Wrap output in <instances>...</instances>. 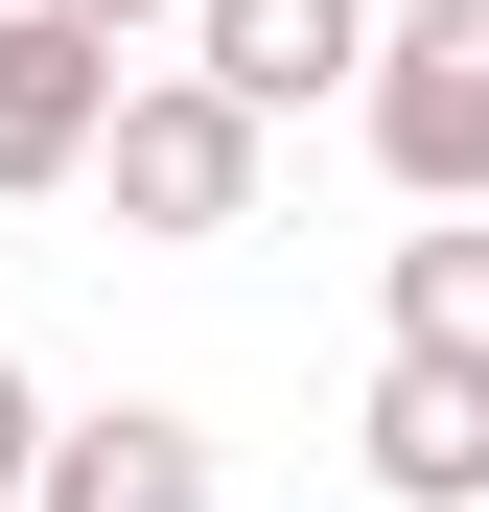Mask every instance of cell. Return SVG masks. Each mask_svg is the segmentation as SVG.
Wrapping results in <instances>:
<instances>
[{
	"label": "cell",
	"mask_w": 489,
	"mask_h": 512,
	"mask_svg": "<svg viewBox=\"0 0 489 512\" xmlns=\"http://www.w3.org/2000/svg\"><path fill=\"white\" fill-rule=\"evenodd\" d=\"M70 24H117V47H140V24H187V0H70Z\"/></svg>",
	"instance_id": "obj_9"
},
{
	"label": "cell",
	"mask_w": 489,
	"mask_h": 512,
	"mask_svg": "<svg viewBox=\"0 0 489 512\" xmlns=\"http://www.w3.org/2000/svg\"><path fill=\"white\" fill-rule=\"evenodd\" d=\"M24 489H47V396L0 373V512H24Z\"/></svg>",
	"instance_id": "obj_8"
},
{
	"label": "cell",
	"mask_w": 489,
	"mask_h": 512,
	"mask_svg": "<svg viewBox=\"0 0 489 512\" xmlns=\"http://www.w3.org/2000/svg\"><path fill=\"white\" fill-rule=\"evenodd\" d=\"M396 350H489V187L420 210V256H396Z\"/></svg>",
	"instance_id": "obj_7"
},
{
	"label": "cell",
	"mask_w": 489,
	"mask_h": 512,
	"mask_svg": "<svg viewBox=\"0 0 489 512\" xmlns=\"http://www.w3.org/2000/svg\"><path fill=\"white\" fill-rule=\"evenodd\" d=\"M350 443H373V489H396V512H489V350H396Z\"/></svg>",
	"instance_id": "obj_4"
},
{
	"label": "cell",
	"mask_w": 489,
	"mask_h": 512,
	"mask_svg": "<svg viewBox=\"0 0 489 512\" xmlns=\"http://www.w3.org/2000/svg\"><path fill=\"white\" fill-rule=\"evenodd\" d=\"M187 47H210L257 117H303L326 70H373V0H187Z\"/></svg>",
	"instance_id": "obj_6"
},
{
	"label": "cell",
	"mask_w": 489,
	"mask_h": 512,
	"mask_svg": "<svg viewBox=\"0 0 489 512\" xmlns=\"http://www.w3.org/2000/svg\"><path fill=\"white\" fill-rule=\"evenodd\" d=\"M373 163L420 210L489 187V0H396V24H373Z\"/></svg>",
	"instance_id": "obj_2"
},
{
	"label": "cell",
	"mask_w": 489,
	"mask_h": 512,
	"mask_svg": "<svg viewBox=\"0 0 489 512\" xmlns=\"http://www.w3.org/2000/svg\"><path fill=\"white\" fill-rule=\"evenodd\" d=\"M24 512H210V419H163V396L47 419V489H24Z\"/></svg>",
	"instance_id": "obj_5"
},
{
	"label": "cell",
	"mask_w": 489,
	"mask_h": 512,
	"mask_svg": "<svg viewBox=\"0 0 489 512\" xmlns=\"http://www.w3.org/2000/svg\"><path fill=\"white\" fill-rule=\"evenodd\" d=\"M257 140H280V117L233 94L210 47H187V70H117V140H94V163H117V233H233V210H257Z\"/></svg>",
	"instance_id": "obj_1"
},
{
	"label": "cell",
	"mask_w": 489,
	"mask_h": 512,
	"mask_svg": "<svg viewBox=\"0 0 489 512\" xmlns=\"http://www.w3.org/2000/svg\"><path fill=\"white\" fill-rule=\"evenodd\" d=\"M94 140H117V24H70V0H0V210H47Z\"/></svg>",
	"instance_id": "obj_3"
}]
</instances>
